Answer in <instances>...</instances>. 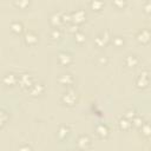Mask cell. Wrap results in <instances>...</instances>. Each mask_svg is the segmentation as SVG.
Segmentation results:
<instances>
[{
    "label": "cell",
    "instance_id": "obj_22",
    "mask_svg": "<svg viewBox=\"0 0 151 151\" xmlns=\"http://www.w3.org/2000/svg\"><path fill=\"white\" fill-rule=\"evenodd\" d=\"M114 44H116V46H120V45H123V44H124L123 38H120V37H116V38H114Z\"/></svg>",
    "mask_w": 151,
    "mask_h": 151
},
{
    "label": "cell",
    "instance_id": "obj_12",
    "mask_svg": "<svg viewBox=\"0 0 151 151\" xmlns=\"http://www.w3.org/2000/svg\"><path fill=\"white\" fill-rule=\"evenodd\" d=\"M59 83H61L63 85H71L73 83V78L71 74H63L59 78Z\"/></svg>",
    "mask_w": 151,
    "mask_h": 151
},
{
    "label": "cell",
    "instance_id": "obj_11",
    "mask_svg": "<svg viewBox=\"0 0 151 151\" xmlns=\"http://www.w3.org/2000/svg\"><path fill=\"white\" fill-rule=\"evenodd\" d=\"M29 91H31V93L33 96H37V94H40L44 91V86H42V84H33L31 86Z\"/></svg>",
    "mask_w": 151,
    "mask_h": 151
},
{
    "label": "cell",
    "instance_id": "obj_14",
    "mask_svg": "<svg viewBox=\"0 0 151 151\" xmlns=\"http://www.w3.org/2000/svg\"><path fill=\"white\" fill-rule=\"evenodd\" d=\"M11 29L15 33H20L22 31V24L20 21H13L11 24Z\"/></svg>",
    "mask_w": 151,
    "mask_h": 151
},
{
    "label": "cell",
    "instance_id": "obj_15",
    "mask_svg": "<svg viewBox=\"0 0 151 151\" xmlns=\"http://www.w3.org/2000/svg\"><path fill=\"white\" fill-rule=\"evenodd\" d=\"M73 18L76 21H81L84 18H85V12L83 9H77L74 13H73Z\"/></svg>",
    "mask_w": 151,
    "mask_h": 151
},
{
    "label": "cell",
    "instance_id": "obj_8",
    "mask_svg": "<svg viewBox=\"0 0 151 151\" xmlns=\"http://www.w3.org/2000/svg\"><path fill=\"white\" fill-rule=\"evenodd\" d=\"M78 145L79 147L81 149H86L88 145H90V138L85 134H81L79 138H78Z\"/></svg>",
    "mask_w": 151,
    "mask_h": 151
},
{
    "label": "cell",
    "instance_id": "obj_16",
    "mask_svg": "<svg viewBox=\"0 0 151 151\" xmlns=\"http://www.w3.org/2000/svg\"><path fill=\"white\" fill-rule=\"evenodd\" d=\"M140 127H142L143 134H145V136H151V125H150V124L144 123V124H142Z\"/></svg>",
    "mask_w": 151,
    "mask_h": 151
},
{
    "label": "cell",
    "instance_id": "obj_5",
    "mask_svg": "<svg viewBox=\"0 0 151 151\" xmlns=\"http://www.w3.org/2000/svg\"><path fill=\"white\" fill-rule=\"evenodd\" d=\"M76 99H77V96H76V93L72 92V91H68V92L64 93V96L61 97V100H63L65 104H67V105H73L74 101H76Z\"/></svg>",
    "mask_w": 151,
    "mask_h": 151
},
{
    "label": "cell",
    "instance_id": "obj_18",
    "mask_svg": "<svg viewBox=\"0 0 151 151\" xmlns=\"http://www.w3.org/2000/svg\"><path fill=\"white\" fill-rule=\"evenodd\" d=\"M0 118H1V126H4L5 125V123L7 122V118H8V114H7V112L5 111V110H1V112H0Z\"/></svg>",
    "mask_w": 151,
    "mask_h": 151
},
{
    "label": "cell",
    "instance_id": "obj_27",
    "mask_svg": "<svg viewBox=\"0 0 151 151\" xmlns=\"http://www.w3.org/2000/svg\"><path fill=\"white\" fill-rule=\"evenodd\" d=\"M15 5H18V6H20V7H24V6L28 5V2H27V1H25V2H18V1H15Z\"/></svg>",
    "mask_w": 151,
    "mask_h": 151
},
{
    "label": "cell",
    "instance_id": "obj_26",
    "mask_svg": "<svg viewBox=\"0 0 151 151\" xmlns=\"http://www.w3.org/2000/svg\"><path fill=\"white\" fill-rule=\"evenodd\" d=\"M19 151H32V149H31V146L29 145H21L20 146V149H19Z\"/></svg>",
    "mask_w": 151,
    "mask_h": 151
},
{
    "label": "cell",
    "instance_id": "obj_13",
    "mask_svg": "<svg viewBox=\"0 0 151 151\" xmlns=\"http://www.w3.org/2000/svg\"><path fill=\"white\" fill-rule=\"evenodd\" d=\"M125 63H126V65L127 66H136L137 64H138V58L136 57V55H127L126 57V59H125Z\"/></svg>",
    "mask_w": 151,
    "mask_h": 151
},
{
    "label": "cell",
    "instance_id": "obj_17",
    "mask_svg": "<svg viewBox=\"0 0 151 151\" xmlns=\"http://www.w3.org/2000/svg\"><path fill=\"white\" fill-rule=\"evenodd\" d=\"M59 137L60 138H64V137H66L67 134H68V127L67 126H61L60 129H59Z\"/></svg>",
    "mask_w": 151,
    "mask_h": 151
},
{
    "label": "cell",
    "instance_id": "obj_3",
    "mask_svg": "<svg viewBox=\"0 0 151 151\" xmlns=\"http://www.w3.org/2000/svg\"><path fill=\"white\" fill-rule=\"evenodd\" d=\"M2 83L7 86H13L14 84L18 83V77L14 73H6L2 77Z\"/></svg>",
    "mask_w": 151,
    "mask_h": 151
},
{
    "label": "cell",
    "instance_id": "obj_1",
    "mask_svg": "<svg viewBox=\"0 0 151 151\" xmlns=\"http://www.w3.org/2000/svg\"><path fill=\"white\" fill-rule=\"evenodd\" d=\"M18 84L24 88H31V86L33 85L32 77L28 73H22L18 77Z\"/></svg>",
    "mask_w": 151,
    "mask_h": 151
},
{
    "label": "cell",
    "instance_id": "obj_9",
    "mask_svg": "<svg viewBox=\"0 0 151 151\" xmlns=\"http://www.w3.org/2000/svg\"><path fill=\"white\" fill-rule=\"evenodd\" d=\"M96 132L97 134H99L100 137H106L107 133H109V127L104 124H99L97 127H96Z\"/></svg>",
    "mask_w": 151,
    "mask_h": 151
},
{
    "label": "cell",
    "instance_id": "obj_21",
    "mask_svg": "<svg viewBox=\"0 0 151 151\" xmlns=\"http://www.w3.org/2000/svg\"><path fill=\"white\" fill-rule=\"evenodd\" d=\"M51 35H52V38L58 39V38L60 37V31H59V28H53V31H52Z\"/></svg>",
    "mask_w": 151,
    "mask_h": 151
},
{
    "label": "cell",
    "instance_id": "obj_24",
    "mask_svg": "<svg viewBox=\"0 0 151 151\" xmlns=\"http://www.w3.org/2000/svg\"><path fill=\"white\" fill-rule=\"evenodd\" d=\"M76 39L78 40V41H84L85 40V37H84V34L83 33H76Z\"/></svg>",
    "mask_w": 151,
    "mask_h": 151
},
{
    "label": "cell",
    "instance_id": "obj_6",
    "mask_svg": "<svg viewBox=\"0 0 151 151\" xmlns=\"http://www.w3.org/2000/svg\"><path fill=\"white\" fill-rule=\"evenodd\" d=\"M109 39H110V37H109V33L105 31V32H101L97 38H96V44L98 45V46H103V45H105V44H107V41H109Z\"/></svg>",
    "mask_w": 151,
    "mask_h": 151
},
{
    "label": "cell",
    "instance_id": "obj_19",
    "mask_svg": "<svg viewBox=\"0 0 151 151\" xmlns=\"http://www.w3.org/2000/svg\"><path fill=\"white\" fill-rule=\"evenodd\" d=\"M119 125H120V127L122 129H129L130 126H131V123H130V120H126V119H120L119 120Z\"/></svg>",
    "mask_w": 151,
    "mask_h": 151
},
{
    "label": "cell",
    "instance_id": "obj_7",
    "mask_svg": "<svg viewBox=\"0 0 151 151\" xmlns=\"http://www.w3.org/2000/svg\"><path fill=\"white\" fill-rule=\"evenodd\" d=\"M25 41H26V44H28V45H33V44H35V42L38 41V35H37L33 31H29V32H27L26 35H25Z\"/></svg>",
    "mask_w": 151,
    "mask_h": 151
},
{
    "label": "cell",
    "instance_id": "obj_25",
    "mask_svg": "<svg viewBox=\"0 0 151 151\" xmlns=\"http://www.w3.org/2000/svg\"><path fill=\"white\" fill-rule=\"evenodd\" d=\"M144 9L146 12H151V1H146L144 4Z\"/></svg>",
    "mask_w": 151,
    "mask_h": 151
},
{
    "label": "cell",
    "instance_id": "obj_20",
    "mask_svg": "<svg viewBox=\"0 0 151 151\" xmlns=\"http://www.w3.org/2000/svg\"><path fill=\"white\" fill-rule=\"evenodd\" d=\"M91 6H92L94 9H100V7L103 6V2H100V1H92V2H91Z\"/></svg>",
    "mask_w": 151,
    "mask_h": 151
},
{
    "label": "cell",
    "instance_id": "obj_10",
    "mask_svg": "<svg viewBox=\"0 0 151 151\" xmlns=\"http://www.w3.org/2000/svg\"><path fill=\"white\" fill-rule=\"evenodd\" d=\"M59 61L63 64V65H68L71 61H72V57L68 54V53H60L59 54Z\"/></svg>",
    "mask_w": 151,
    "mask_h": 151
},
{
    "label": "cell",
    "instance_id": "obj_23",
    "mask_svg": "<svg viewBox=\"0 0 151 151\" xmlns=\"http://www.w3.org/2000/svg\"><path fill=\"white\" fill-rule=\"evenodd\" d=\"M60 19H61V18H60V15H59V14H54V15L52 17V22L55 25V22L58 24V22L60 21Z\"/></svg>",
    "mask_w": 151,
    "mask_h": 151
},
{
    "label": "cell",
    "instance_id": "obj_2",
    "mask_svg": "<svg viewBox=\"0 0 151 151\" xmlns=\"http://www.w3.org/2000/svg\"><path fill=\"white\" fill-rule=\"evenodd\" d=\"M137 40L140 42H147L151 39V32L147 28H143L137 33Z\"/></svg>",
    "mask_w": 151,
    "mask_h": 151
},
{
    "label": "cell",
    "instance_id": "obj_4",
    "mask_svg": "<svg viewBox=\"0 0 151 151\" xmlns=\"http://www.w3.org/2000/svg\"><path fill=\"white\" fill-rule=\"evenodd\" d=\"M136 83H137V85H138L139 87H145V86H147V84H149V73H147L146 71L142 72V73L138 76Z\"/></svg>",
    "mask_w": 151,
    "mask_h": 151
}]
</instances>
